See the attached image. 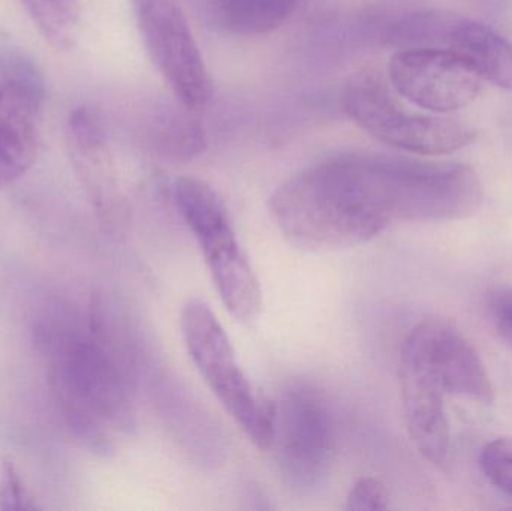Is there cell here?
<instances>
[{"mask_svg":"<svg viewBox=\"0 0 512 511\" xmlns=\"http://www.w3.org/2000/svg\"><path fill=\"white\" fill-rule=\"evenodd\" d=\"M399 378L409 437L427 461L445 467L451 450L450 425L445 411L447 396L408 369L399 368Z\"/></svg>","mask_w":512,"mask_h":511,"instance_id":"cell-10","label":"cell"},{"mask_svg":"<svg viewBox=\"0 0 512 511\" xmlns=\"http://www.w3.org/2000/svg\"><path fill=\"white\" fill-rule=\"evenodd\" d=\"M489 311L496 329L512 345V287L493 291Z\"/></svg>","mask_w":512,"mask_h":511,"instance_id":"cell-19","label":"cell"},{"mask_svg":"<svg viewBox=\"0 0 512 511\" xmlns=\"http://www.w3.org/2000/svg\"><path fill=\"white\" fill-rule=\"evenodd\" d=\"M39 32L57 50L74 45L80 27L78 0H20Z\"/></svg>","mask_w":512,"mask_h":511,"instance_id":"cell-15","label":"cell"},{"mask_svg":"<svg viewBox=\"0 0 512 511\" xmlns=\"http://www.w3.org/2000/svg\"><path fill=\"white\" fill-rule=\"evenodd\" d=\"M277 467L292 491L309 494L330 473L334 452V422L324 395L303 381L289 384L273 404V432Z\"/></svg>","mask_w":512,"mask_h":511,"instance_id":"cell-4","label":"cell"},{"mask_svg":"<svg viewBox=\"0 0 512 511\" xmlns=\"http://www.w3.org/2000/svg\"><path fill=\"white\" fill-rule=\"evenodd\" d=\"M173 197L200 245L225 308L240 323H255L262 308L261 285L237 237L227 204L213 186L191 176L174 182Z\"/></svg>","mask_w":512,"mask_h":511,"instance_id":"cell-2","label":"cell"},{"mask_svg":"<svg viewBox=\"0 0 512 511\" xmlns=\"http://www.w3.org/2000/svg\"><path fill=\"white\" fill-rule=\"evenodd\" d=\"M388 72L399 95L435 113L468 107L480 93V75L448 48L399 50Z\"/></svg>","mask_w":512,"mask_h":511,"instance_id":"cell-8","label":"cell"},{"mask_svg":"<svg viewBox=\"0 0 512 511\" xmlns=\"http://www.w3.org/2000/svg\"><path fill=\"white\" fill-rule=\"evenodd\" d=\"M457 15L441 11H415L397 17L385 29L384 38L391 47L445 48Z\"/></svg>","mask_w":512,"mask_h":511,"instance_id":"cell-14","label":"cell"},{"mask_svg":"<svg viewBox=\"0 0 512 511\" xmlns=\"http://www.w3.org/2000/svg\"><path fill=\"white\" fill-rule=\"evenodd\" d=\"M0 510L2 511H33L38 510L33 498L30 497L20 474L15 470L11 459H5L0 470Z\"/></svg>","mask_w":512,"mask_h":511,"instance_id":"cell-17","label":"cell"},{"mask_svg":"<svg viewBox=\"0 0 512 511\" xmlns=\"http://www.w3.org/2000/svg\"><path fill=\"white\" fill-rule=\"evenodd\" d=\"M303 0H212L216 24L237 36L274 32L300 8Z\"/></svg>","mask_w":512,"mask_h":511,"instance_id":"cell-13","label":"cell"},{"mask_svg":"<svg viewBox=\"0 0 512 511\" xmlns=\"http://www.w3.org/2000/svg\"><path fill=\"white\" fill-rule=\"evenodd\" d=\"M41 98L30 80L15 78L0 86V189L35 164Z\"/></svg>","mask_w":512,"mask_h":511,"instance_id":"cell-9","label":"cell"},{"mask_svg":"<svg viewBox=\"0 0 512 511\" xmlns=\"http://www.w3.org/2000/svg\"><path fill=\"white\" fill-rule=\"evenodd\" d=\"M400 368L429 381L445 396L481 404L495 401V387L474 345L448 321L429 318L406 336Z\"/></svg>","mask_w":512,"mask_h":511,"instance_id":"cell-7","label":"cell"},{"mask_svg":"<svg viewBox=\"0 0 512 511\" xmlns=\"http://www.w3.org/2000/svg\"><path fill=\"white\" fill-rule=\"evenodd\" d=\"M69 138L96 207L105 215L122 212L108 156L107 132L96 111L78 108L69 119Z\"/></svg>","mask_w":512,"mask_h":511,"instance_id":"cell-11","label":"cell"},{"mask_svg":"<svg viewBox=\"0 0 512 511\" xmlns=\"http://www.w3.org/2000/svg\"><path fill=\"white\" fill-rule=\"evenodd\" d=\"M484 477L504 494L512 497V438H498L480 453Z\"/></svg>","mask_w":512,"mask_h":511,"instance_id":"cell-16","label":"cell"},{"mask_svg":"<svg viewBox=\"0 0 512 511\" xmlns=\"http://www.w3.org/2000/svg\"><path fill=\"white\" fill-rule=\"evenodd\" d=\"M144 47L180 104L206 105L213 81L191 24L177 0H132Z\"/></svg>","mask_w":512,"mask_h":511,"instance_id":"cell-6","label":"cell"},{"mask_svg":"<svg viewBox=\"0 0 512 511\" xmlns=\"http://www.w3.org/2000/svg\"><path fill=\"white\" fill-rule=\"evenodd\" d=\"M445 48L465 60L480 78L512 90V45L492 27L459 17Z\"/></svg>","mask_w":512,"mask_h":511,"instance_id":"cell-12","label":"cell"},{"mask_svg":"<svg viewBox=\"0 0 512 511\" xmlns=\"http://www.w3.org/2000/svg\"><path fill=\"white\" fill-rule=\"evenodd\" d=\"M345 509L354 511L387 510V489L378 479L361 477L349 489Z\"/></svg>","mask_w":512,"mask_h":511,"instance_id":"cell-18","label":"cell"},{"mask_svg":"<svg viewBox=\"0 0 512 511\" xmlns=\"http://www.w3.org/2000/svg\"><path fill=\"white\" fill-rule=\"evenodd\" d=\"M51 386L75 440L98 456L114 452L111 432L137 428L125 368L105 344L101 320L92 317V336L65 342L51 369Z\"/></svg>","mask_w":512,"mask_h":511,"instance_id":"cell-1","label":"cell"},{"mask_svg":"<svg viewBox=\"0 0 512 511\" xmlns=\"http://www.w3.org/2000/svg\"><path fill=\"white\" fill-rule=\"evenodd\" d=\"M343 108L361 129L387 146L421 156L448 155L469 146L475 131L463 123L403 108L384 83L373 77L351 81Z\"/></svg>","mask_w":512,"mask_h":511,"instance_id":"cell-5","label":"cell"},{"mask_svg":"<svg viewBox=\"0 0 512 511\" xmlns=\"http://www.w3.org/2000/svg\"><path fill=\"white\" fill-rule=\"evenodd\" d=\"M180 326L189 357L213 395L256 447L270 449L273 404L255 392L213 309L203 300H189Z\"/></svg>","mask_w":512,"mask_h":511,"instance_id":"cell-3","label":"cell"}]
</instances>
